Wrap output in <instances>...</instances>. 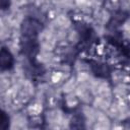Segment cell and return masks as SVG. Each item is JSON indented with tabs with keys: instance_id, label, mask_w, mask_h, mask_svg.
<instances>
[{
	"instance_id": "obj_1",
	"label": "cell",
	"mask_w": 130,
	"mask_h": 130,
	"mask_svg": "<svg viewBox=\"0 0 130 130\" xmlns=\"http://www.w3.org/2000/svg\"><path fill=\"white\" fill-rule=\"evenodd\" d=\"M20 51L29 61V64H36V57L39 53L38 38L20 37Z\"/></svg>"
},
{
	"instance_id": "obj_2",
	"label": "cell",
	"mask_w": 130,
	"mask_h": 130,
	"mask_svg": "<svg viewBox=\"0 0 130 130\" xmlns=\"http://www.w3.org/2000/svg\"><path fill=\"white\" fill-rule=\"evenodd\" d=\"M42 28H43V25L39 19L34 18V17H26L21 22L20 35L21 37L38 38Z\"/></svg>"
},
{
	"instance_id": "obj_3",
	"label": "cell",
	"mask_w": 130,
	"mask_h": 130,
	"mask_svg": "<svg viewBox=\"0 0 130 130\" xmlns=\"http://www.w3.org/2000/svg\"><path fill=\"white\" fill-rule=\"evenodd\" d=\"M89 66L93 75L99 78H108L111 75V68L107 63L100 61H90Z\"/></svg>"
},
{
	"instance_id": "obj_4",
	"label": "cell",
	"mask_w": 130,
	"mask_h": 130,
	"mask_svg": "<svg viewBox=\"0 0 130 130\" xmlns=\"http://www.w3.org/2000/svg\"><path fill=\"white\" fill-rule=\"evenodd\" d=\"M79 41L82 45H90L94 40V30L91 26L86 24H79L77 27Z\"/></svg>"
},
{
	"instance_id": "obj_5",
	"label": "cell",
	"mask_w": 130,
	"mask_h": 130,
	"mask_svg": "<svg viewBox=\"0 0 130 130\" xmlns=\"http://www.w3.org/2000/svg\"><path fill=\"white\" fill-rule=\"evenodd\" d=\"M129 17V13L124 11V10H119V11H116L110 18L108 24H107V27L111 30H115L117 29L119 26H121L126 20L127 18Z\"/></svg>"
},
{
	"instance_id": "obj_6",
	"label": "cell",
	"mask_w": 130,
	"mask_h": 130,
	"mask_svg": "<svg viewBox=\"0 0 130 130\" xmlns=\"http://www.w3.org/2000/svg\"><path fill=\"white\" fill-rule=\"evenodd\" d=\"M14 65V58L11 52L6 48L2 47L0 50V68L2 71H7L12 69Z\"/></svg>"
},
{
	"instance_id": "obj_7",
	"label": "cell",
	"mask_w": 130,
	"mask_h": 130,
	"mask_svg": "<svg viewBox=\"0 0 130 130\" xmlns=\"http://www.w3.org/2000/svg\"><path fill=\"white\" fill-rule=\"evenodd\" d=\"M10 125V118L5 111H1V119H0V128L2 130H6L9 128Z\"/></svg>"
},
{
	"instance_id": "obj_8",
	"label": "cell",
	"mask_w": 130,
	"mask_h": 130,
	"mask_svg": "<svg viewBox=\"0 0 130 130\" xmlns=\"http://www.w3.org/2000/svg\"><path fill=\"white\" fill-rule=\"evenodd\" d=\"M10 5H11V0H0V8L2 11L9 9Z\"/></svg>"
},
{
	"instance_id": "obj_9",
	"label": "cell",
	"mask_w": 130,
	"mask_h": 130,
	"mask_svg": "<svg viewBox=\"0 0 130 130\" xmlns=\"http://www.w3.org/2000/svg\"><path fill=\"white\" fill-rule=\"evenodd\" d=\"M129 123H130V120H129Z\"/></svg>"
}]
</instances>
